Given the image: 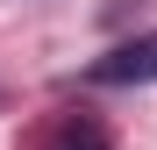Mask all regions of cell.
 Segmentation results:
<instances>
[{
    "label": "cell",
    "instance_id": "6da1fadb",
    "mask_svg": "<svg viewBox=\"0 0 157 150\" xmlns=\"http://www.w3.org/2000/svg\"><path fill=\"white\" fill-rule=\"evenodd\" d=\"M86 79L93 86H157V29L136 36V43H114L107 57H93Z\"/></svg>",
    "mask_w": 157,
    "mask_h": 150
},
{
    "label": "cell",
    "instance_id": "7a4b0ae2",
    "mask_svg": "<svg viewBox=\"0 0 157 150\" xmlns=\"http://www.w3.org/2000/svg\"><path fill=\"white\" fill-rule=\"evenodd\" d=\"M57 150H100V129H93V121H64V129H57Z\"/></svg>",
    "mask_w": 157,
    "mask_h": 150
}]
</instances>
